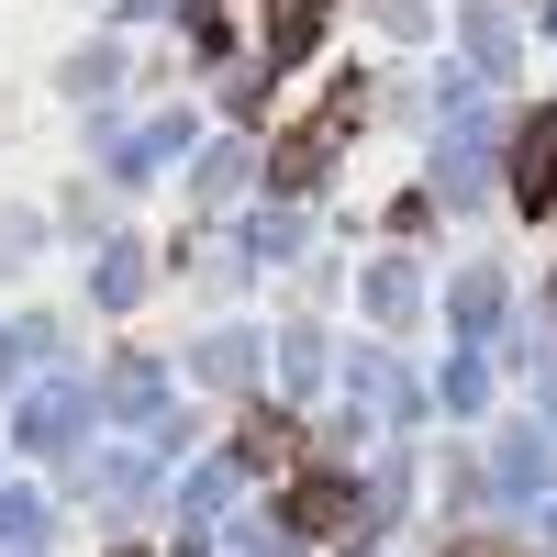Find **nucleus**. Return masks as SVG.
<instances>
[{
    "label": "nucleus",
    "mask_w": 557,
    "mask_h": 557,
    "mask_svg": "<svg viewBox=\"0 0 557 557\" xmlns=\"http://www.w3.org/2000/svg\"><path fill=\"white\" fill-rule=\"evenodd\" d=\"M513 190H524V201H557V112L524 134V178H513Z\"/></svg>",
    "instance_id": "f257e3e1"
},
{
    "label": "nucleus",
    "mask_w": 557,
    "mask_h": 557,
    "mask_svg": "<svg viewBox=\"0 0 557 557\" xmlns=\"http://www.w3.org/2000/svg\"><path fill=\"white\" fill-rule=\"evenodd\" d=\"M290 524H346V491H335V480H301V491H290Z\"/></svg>",
    "instance_id": "f03ea898"
},
{
    "label": "nucleus",
    "mask_w": 557,
    "mask_h": 557,
    "mask_svg": "<svg viewBox=\"0 0 557 557\" xmlns=\"http://www.w3.org/2000/svg\"><path fill=\"white\" fill-rule=\"evenodd\" d=\"M323 23V0H278V23H268V57H290V45Z\"/></svg>",
    "instance_id": "7ed1b4c3"
}]
</instances>
